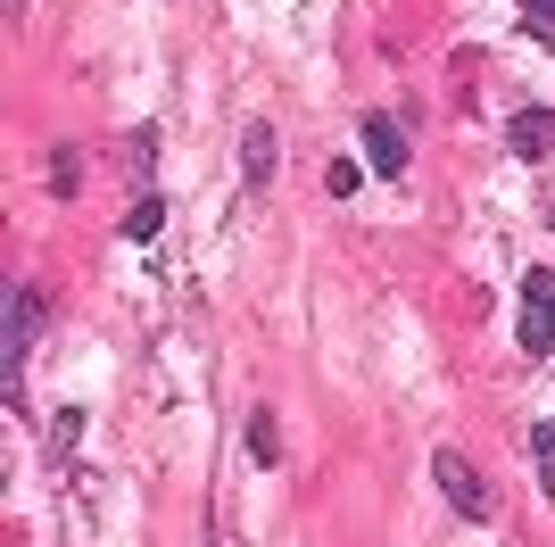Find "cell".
<instances>
[{
	"label": "cell",
	"instance_id": "cell-6",
	"mask_svg": "<svg viewBox=\"0 0 555 547\" xmlns=\"http://www.w3.org/2000/svg\"><path fill=\"white\" fill-rule=\"evenodd\" d=\"M241 166H249V182H257V191L274 182V166H282V141H274V125H249V141H241Z\"/></svg>",
	"mask_w": 555,
	"mask_h": 547
},
{
	"label": "cell",
	"instance_id": "cell-2",
	"mask_svg": "<svg viewBox=\"0 0 555 547\" xmlns=\"http://www.w3.org/2000/svg\"><path fill=\"white\" fill-rule=\"evenodd\" d=\"M514 341L531 348V357H547V348H555V274H531V282H522V316H514Z\"/></svg>",
	"mask_w": 555,
	"mask_h": 547
},
{
	"label": "cell",
	"instance_id": "cell-13",
	"mask_svg": "<svg viewBox=\"0 0 555 547\" xmlns=\"http://www.w3.org/2000/svg\"><path fill=\"white\" fill-rule=\"evenodd\" d=\"M208 547H224V539H208Z\"/></svg>",
	"mask_w": 555,
	"mask_h": 547
},
{
	"label": "cell",
	"instance_id": "cell-4",
	"mask_svg": "<svg viewBox=\"0 0 555 547\" xmlns=\"http://www.w3.org/2000/svg\"><path fill=\"white\" fill-rule=\"evenodd\" d=\"M506 150H514V158H547V150H555V109H522L506 125Z\"/></svg>",
	"mask_w": 555,
	"mask_h": 547
},
{
	"label": "cell",
	"instance_id": "cell-7",
	"mask_svg": "<svg viewBox=\"0 0 555 547\" xmlns=\"http://www.w3.org/2000/svg\"><path fill=\"white\" fill-rule=\"evenodd\" d=\"M531 465H539V489H555V423H531Z\"/></svg>",
	"mask_w": 555,
	"mask_h": 547
},
{
	"label": "cell",
	"instance_id": "cell-10",
	"mask_svg": "<svg viewBox=\"0 0 555 547\" xmlns=\"http://www.w3.org/2000/svg\"><path fill=\"white\" fill-rule=\"evenodd\" d=\"M158 216H166V207L150 200V191H141V200H133V216H125V232H133V241H150V232H158Z\"/></svg>",
	"mask_w": 555,
	"mask_h": 547
},
{
	"label": "cell",
	"instance_id": "cell-1",
	"mask_svg": "<svg viewBox=\"0 0 555 547\" xmlns=\"http://www.w3.org/2000/svg\"><path fill=\"white\" fill-rule=\"evenodd\" d=\"M431 473H440L448 506H456L464 523H489V514H498V498H489V481H481V465H473L464 448H440V456H431Z\"/></svg>",
	"mask_w": 555,
	"mask_h": 547
},
{
	"label": "cell",
	"instance_id": "cell-3",
	"mask_svg": "<svg viewBox=\"0 0 555 547\" xmlns=\"http://www.w3.org/2000/svg\"><path fill=\"white\" fill-rule=\"evenodd\" d=\"M42 316H50L42 291H25V282H17V291H9V398H17V365H25V348L42 341Z\"/></svg>",
	"mask_w": 555,
	"mask_h": 547
},
{
	"label": "cell",
	"instance_id": "cell-5",
	"mask_svg": "<svg viewBox=\"0 0 555 547\" xmlns=\"http://www.w3.org/2000/svg\"><path fill=\"white\" fill-rule=\"evenodd\" d=\"M365 158H373V175H398V166H406V133H398L390 116L365 125Z\"/></svg>",
	"mask_w": 555,
	"mask_h": 547
},
{
	"label": "cell",
	"instance_id": "cell-11",
	"mask_svg": "<svg viewBox=\"0 0 555 547\" xmlns=\"http://www.w3.org/2000/svg\"><path fill=\"white\" fill-rule=\"evenodd\" d=\"M522 25H531V34H547V42H555V0H522Z\"/></svg>",
	"mask_w": 555,
	"mask_h": 547
},
{
	"label": "cell",
	"instance_id": "cell-8",
	"mask_svg": "<svg viewBox=\"0 0 555 547\" xmlns=\"http://www.w3.org/2000/svg\"><path fill=\"white\" fill-rule=\"evenodd\" d=\"M249 456H257V465H274V456H282V432H274V415H257V423H249Z\"/></svg>",
	"mask_w": 555,
	"mask_h": 547
},
{
	"label": "cell",
	"instance_id": "cell-9",
	"mask_svg": "<svg viewBox=\"0 0 555 547\" xmlns=\"http://www.w3.org/2000/svg\"><path fill=\"white\" fill-rule=\"evenodd\" d=\"M357 182H365V166H357V158H332V166H324V191H332V200H348Z\"/></svg>",
	"mask_w": 555,
	"mask_h": 547
},
{
	"label": "cell",
	"instance_id": "cell-12",
	"mask_svg": "<svg viewBox=\"0 0 555 547\" xmlns=\"http://www.w3.org/2000/svg\"><path fill=\"white\" fill-rule=\"evenodd\" d=\"M50 440H59V456H67V448H75V440H83V415H75V407H67V415H59V423H50Z\"/></svg>",
	"mask_w": 555,
	"mask_h": 547
}]
</instances>
